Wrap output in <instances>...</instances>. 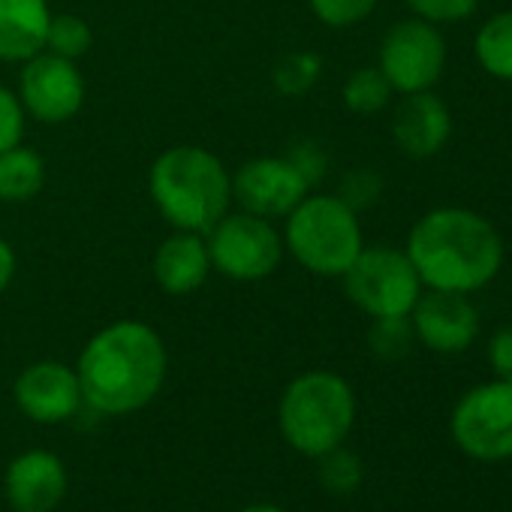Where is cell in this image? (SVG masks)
<instances>
[{"mask_svg":"<svg viewBox=\"0 0 512 512\" xmlns=\"http://www.w3.org/2000/svg\"><path fill=\"white\" fill-rule=\"evenodd\" d=\"M241 512H287V509H281V506H275V503H250V506H244Z\"/></svg>","mask_w":512,"mask_h":512,"instance_id":"obj_32","label":"cell"},{"mask_svg":"<svg viewBox=\"0 0 512 512\" xmlns=\"http://www.w3.org/2000/svg\"><path fill=\"white\" fill-rule=\"evenodd\" d=\"M157 211L181 232H208L229 208L232 178L223 163L196 145L163 151L148 175Z\"/></svg>","mask_w":512,"mask_h":512,"instance_id":"obj_3","label":"cell"},{"mask_svg":"<svg viewBox=\"0 0 512 512\" xmlns=\"http://www.w3.org/2000/svg\"><path fill=\"white\" fill-rule=\"evenodd\" d=\"M46 0H0V61H31L46 49L49 34Z\"/></svg>","mask_w":512,"mask_h":512,"instance_id":"obj_17","label":"cell"},{"mask_svg":"<svg viewBox=\"0 0 512 512\" xmlns=\"http://www.w3.org/2000/svg\"><path fill=\"white\" fill-rule=\"evenodd\" d=\"M211 272L208 247L199 232H181L166 238L154 253V278L163 293L169 296H190L196 293Z\"/></svg>","mask_w":512,"mask_h":512,"instance_id":"obj_16","label":"cell"},{"mask_svg":"<svg viewBox=\"0 0 512 512\" xmlns=\"http://www.w3.org/2000/svg\"><path fill=\"white\" fill-rule=\"evenodd\" d=\"M473 52L488 76L500 82H512V10L491 16L479 28L473 40Z\"/></svg>","mask_w":512,"mask_h":512,"instance_id":"obj_19","label":"cell"},{"mask_svg":"<svg viewBox=\"0 0 512 512\" xmlns=\"http://www.w3.org/2000/svg\"><path fill=\"white\" fill-rule=\"evenodd\" d=\"M19 410L43 425L67 422L85 404L79 374L64 362H37L25 368L13 386Z\"/></svg>","mask_w":512,"mask_h":512,"instance_id":"obj_13","label":"cell"},{"mask_svg":"<svg viewBox=\"0 0 512 512\" xmlns=\"http://www.w3.org/2000/svg\"><path fill=\"white\" fill-rule=\"evenodd\" d=\"M449 428L458 449L476 461L512 458V383L491 380L464 392Z\"/></svg>","mask_w":512,"mask_h":512,"instance_id":"obj_8","label":"cell"},{"mask_svg":"<svg viewBox=\"0 0 512 512\" xmlns=\"http://www.w3.org/2000/svg\"><path fill=\"white\" fill-rule=\"evenodd\" d=\"M356 422V395L341 374L308 371L296 377L278 404V425L284 440L308 455L320 458L341 446Z\"/></svg>","mask_w":512,"mask_h":512,"instance_id":"obj_4","label":"cell"},{"mask_svg":"<svg viewBox=\"0 0 512 512\" xmlns=\"http://www.w3.org/2000/svg\"><path fill=\"white\" fill-rule=\"evenodd\" d=\"M488 365L497 380L512 383V326H503L488 341Z\"/></svg>","mask_w":512,"mask_h":512,"instance_id":"obj_29","label":"cell"},{"mask_svg":"<svg viewBox=\"0 0 512 512\" xmlns=\"http://www.w3.org/2000/svg\"><path fill=\"white\" fill-rule=\"evenodd\" d=\"M208 260L211 269L232 281H263L269 278L284 253V241L266 217L256 214H223L208 229Z\"/></svg>","mask_w":512,"mask_h":512,"instance_id":"obj_7","label":"cell"},{"mask_svg":"<svg viewBox=\"0 0 512 512\" xmlns=\"http://www.w3.org/2000/svg\"><path fill=\"white\" fill-rule=\"evenodd\" d=\"M290 160L302 169V175L314 184L317 178H323V169H326V157L317 151V148H299L296 154H290Z\"/></svg>","mask_w":512,"mask_h":512,"instance_id":"obj_30","label":"cell"},{"mask_svg":"<svg viewBox=\"0 0 512 512\" xmlns=\"http://www.w3.org/2000/svg\"><path fill=\"white\" fill-rule=\"evenodd\" d=\"M22 133H25V106L13 91L0 88V154L22 145Z\"/></svg>","mask_w":512,"mask_h":512,"instance_id":"obj_28","label":"cell"},{"mask_svg":"<svg viewBox=\"0 0 512 512\" xmlns=\"http://www.w3.org/2000/svg\"><path fill=\"white\" fill-rule=\"evenodd\" d=\"M287 247L296 263L320 278H341L362 253L356 211L338 196H305L287 214Z\"/></svg>","mask_w":512,"mask_h":512,"instance_id":"obj_5","label":"cell"},{"mask_svg":"<svg viewBox=\"0 0 512 512\" xmlns=\"http://www.w3.org/2000/svg\"><path fill=\"white\" fill-rule=\"evenodd\" d=\"M392 100V85L380 73V67H362L344 82V103L356 115H374L386 109Z\"/></svg>","mask_w":512,"mask_h":512,"instance_id":"obj_20","label":"cell"},{"mask_svg":"<svg viewBox=\"0 0 512 512\" xmlns=\"http://www.w3.org/2000/svg\"><path fill=\"white\" fill-rule=\"evenodd\" d=\"M311 181L290 157H260L244 163L232 178V196L247 214L287 217L305 196Z\"/></svg>","mask_w":512,"mask_h":512,"instance_id":"obj_11","label":"cell"},{"mask_svg":"<svg viewBox=\"0 0 512 512\" xmlns=\"http://www.w3.org/2000/svg\"><path fill=\"white\" fill-rule=\"evenodd\" d=\"M13 275H16V253L4 238H0V293L10 287Z\"/></svg>","mask_w":512,"mask_h":512,"instance_id":"obj_31","label":"cell"},{"mask_svg":"<svg viewBox=\"0 0 512 512\" xmlns=\"http://www.w3.org/2000/svg\"><path fill=\"white\" fill-rule=\"evenodd\" d=\"M416 341L434 353H461L479 332V314L464 293L428 290L410 311Z\"/></svg>","mask_w":512,"mask_h":512,"instance_id":"obj_12","label":"cell"},{"mask_svg":"<svg viewBox=\"0 0 512 512\" xmlns=\"http://www.w3.org/2000/svg\"><path fill=\"white\" fill-rule=\"evenodd\" d=\"M19 100L25 112L43 124L70 121L85 100V82L76 61L58 58L52 52H40L25 61V70L19 76Z\"/></svg>","mask_w":512,"mask_h":512,"instance_id":"obj_10","label":"cell"},{"mask_svg":"<svg viewBox=\"0 0 512 512\" xmlns=\"http://www.w3.org/2000/svg\"><path fill=\"white\" fill-rule=\"evenodd\" d=\"M67 488V467L49 449L16 455L4 473V491L16 512H55L67 497Z\"/></svg>","mask_w":512,"mask_h":512,"instance_id":"obj_14","label":"cell"},{"mask_svg":"<svg viewBox=\"0 0 512 512\" xmlns=\"http://www.w3.org/2000/svg\"><path fill=\"white\" fill-rule=\"evenodd\" d=\"M413 341H416V332H413L410 314L407 317H377L368 332L371 353L383 362L404 359L410 353Z\"/></svg>","mask_w":512,"mask_h":512,"instance_id":"obj_21","label":"cell"},{"mask_svg":"<svg viewBox=\"0 0 512 512\" xmlns=\"http://www.w3.org/2000/svg\"><path fill=\"white\" fill-rule=\"evenodd\" d=\"M46 184V163L34 148L16 145L0 154V199L28 202Z\"/></svg>","mask_w":512,"mask_h":512,"instance_id":"obj_18","label":"cell"},{"mask_svg":"<svg viewBox=\"0 0 512 512\" xmlns=\"http://www.w3.org/2000/svg\"><path fill=\"white\" fill-rule=\"evenodd\" d=\"M410 263L428 290L476 293L503 266V238L470 208H434L416 220L407 238Z\"/></svg>","mask_w":512,"mask_h":512,"instance_id":"obj_2","label":"cell"},{"mask_svg":"<svg viewBox=\"0 0 512 512\" xmlns=\"http://www.w3.org/2000/svg\"><path fill=\"white\" fill-rule=\"evenodd\" d=\"M350 302L368 317H407L422 296V281L410 256L395 247H362L341 275Z\"/></svg>","mask_w":512,"mask_h":512,"instance_id":"obj_6","label":"cell"},{"mask_svg":"<svg viewBox=\"0 0 512 512\" xmlns=\"http://www.w3.org/2000/svg\"><path fill=\"white\" fill-rule=\"evenodd\" d=\"M314 16L329 28H350L368 19L377 7V0H308Z\"/></svg>","mask_w":512,"mask_h":512,"instance_id":"obj_24","label":"cell"},{"mask_svg":"<svg viewBox=\"0 0 512 512\" xmlns=\"http://www.w3.org/2000/svg\"><path fill=\"white\" fill-rule=\"evenodd\" d=\"M317 461H320V482H323L326 491H332L338 497H347L362 485V473H365L362 461H359L356 452L344 449V443L329 449Z\"/></svg>","mask_w":512,"mask_h":512,"instance_id":"obj_22","label":"cell"},{"mask_svg":"<svg viewBox=\"0 0 512 512\" xmlns=\"http://www.w3.org/2000/svg\"><path fill=\"white\" fill-rule=\"evenodd\" d=\"M317 79H320V58L314 55H290L275 73V82L284 94H302Z\"/></svg>","mask_w":512,"mask_h":512,"instance_id":"obj_25","label":"cell"},{"mask_svg":"<svg viewBox=\"0 0 512 512\" xmlns=\"http://www.w3.org/2000/svg\"><path fill=\"white\" fill-rule=\"evenodd\" d=\"M380 190H383V178L374 169H353L341 181L338 199L347 202L353 211H359V208H371L380 199Z\"/></svg>","mask_w":512,"mask_h":512,"instance_id":"obj_26","label":"cell"},{"mask_svg":"<svg viewBox=\"0 0 512 512\" xmlns=\"http://www.w3.org/2000/svg\"><path fill=\"white\" fill-rule=\"evenodd\" d=\"M452 136V115L446 103L431 94H404V100L395 106L392 115V139L401 154L413 160H425L443 151V145Z\"/></svg>","mask_w":512,"mask_h":512,"instance_id":"obj_15","label":"cell"},{"mask_svg":"<svg viewBox=\"0 0 512 512\" xmlns=\"http://www.w3.org/2000/svg\"><path fill=\"white\" fill-rule=\"evenodd\" d=\"M407 7L416 13V19H425L431 25H449L473 16L479 0H407Z\"/></svg>","mask_w":512,"mask_h":512,"instance_id":"obj_27","label":"cell"},{"mask_svg":"<svg viewBox=\"0 0 512 512\" xmlns=\"http://www.w3.org/2000/svg\"><path fill=\"white\" fill-rule=\"evenodd\" d=\"M446 70V40L425 19L398 22L380 46V73L398 94L431 91Z\"/></svg>","mask_w":512,"mask_h":512,"instance_id":"obj_9","label":"cell"},{"mask_svg":"<svg viewBox=\"0 0 512 512\" xmlns=\"http://www.w3.org/2000/svg\"><path fill=\"white\" fill-rule=\"evenodd\" d=\"M169 368L163 338L136 320H121L97 332L76 365L82 398L106 416H127L148 407L163 389Z\"/></svg>","mask_w":512,"mask_h":512,"instance_id":"obj_1","label":"cell"},{"mask_svg":"<svg viewBox=\"0 0 512 512\" xmlns=\"http://www.w3.org/2000/svg\"><path fill=\"white\" fill-rule=\"evenodd\" d=\"M91 43H94V34H91L85 19H79V16H52L49 34H46V49L52 55L67 58V61H79L82 55H88Z\"/></svg>","mask_w":512,"mask_h":512,"instance_id":"obj_23","label":"cell"}]
</instances>
